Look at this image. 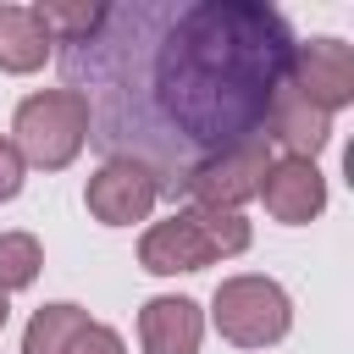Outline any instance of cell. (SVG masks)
<instances>
[{"label": "cell", "mask_w": 354, "mask_h": 354, "mask_svg": "<svg viewBox=\"0 0 354 354\" xmlns=\"http://www.w3.org/2000/svg\"><path fill=\"white\" fill-rule=\"evenodd\" d=\"M293 50L266 0H133L100 6L61 44V72L105 160H138L166 194L221 149L266 138Z\"/></svg>", "instance_id": "6da1fadb"}, {"label": "cell", "mask_w": 354, "mask_h": 354, "mask_svg": "<svg viewBox=\"0 0 354 354\" xmlns=\"http://www.w3.org/2000/svg\"><path fill=\"white\" fill-rule=\"evenodd\" d=\"M249 249V221L238 210H177L166 221H155L138 243V260L144 271L155 277H177V271H199L210 260H227V254H243Z\"/></svg>", "instance_id": "7a4b0ae2"}, {"label": "cell", "mask_w": 354, "mask_h": 354, "mask_svg": "<svg viewBox=\"0 0 354 354\" xmlns=\"http://www.w3.org/2000/svg\"><path fill=\"white\" fill-rule=\"evenodd\" d=\"M83 144H88V105L72 88H39L17 105L11 149L22 155V166L61 171L83 155Z\"/></svg>", "instance_id": "3957f363"}, {"label": "cell", "mask_w": 354, "mask_h": 354, "mask_svg": "<svg viewBox=\"0 0 354 354\" xmlns=\"http://www.w3.org/2000/svg\"><path fill=\"white\" fill-rule=\"evenodd\" d=\"M210 321L227 343L238 348H266L277 337H288L293 326V304L271 277H227L210 299Z\"/></svg>", "instance_id": "277c9868"}, {"label": "cell", "mask_w": 354, "mask_h": 354, "mask_svg": "<svg viewBox=\"0 0 354 354\" xmlns=\"http://www.w3.org/2000/svg\"><path fill=\"white\" fill-rule=\"evenodd\" d=\"M271 160H277L271 144H266V138H249V144L221 149L216 160L194 166V171L183 177V194H188L199 210H238V205H249V199L260 194V177H266Z\"/></svg>", "instance_id": "5b68a950"}, {"label": "cell", "mask_w": 354, "mask_h": 354, "mask_svg": "<svg viewBox=\"0 0 354 354\" xmlns=\"http://www.w3.org/2000/svg\"><path fill=\"white\" fill-rule=\"evenodd\" d=\"M288 83L315 105V111H343L354 100V50L343 39H310L293 50V72Z\"/></svg>", "instance_id": "8992f818"}, {"label": "cell", "mask_w": 354, "mask_h": 354, "mask_svg": "<svg viewBox=\"0 0 354 354\" xmlns=\"http://www.w3.org/2000/svg\"><path fill=\"white\" fill-rule=\"evenodd\" d=\"M88 216L105 221V227H133L155 210L160 199V183L138 166V160H105L94 177H88Z\"/></svg>", "instance_id": "52a82bcc"}, {"label": "cell", "mask_w": 354, "mask_h": 354, "mask_svg": "<svg viewBox=\"0 0 354 354\" xmlns=\"http://www.w3.org/2000/svg\"><path fill=\"white\" fill-rule=\"evenodd\" d=\"M254 199H266V210H271L277 221L304 227V221H315V216L326 210V177H321L315 160H304V155H282V160L266 166Z\"/></svg>", "instance_id": "ba28073f"}, {"label": "cell", "mask_w": 354, "mask_h": 354, "mask_svg": "<svg viewBox=\"0 0 354 354\" xmlns=\"http://www.w3.org/2000/svg\"><path fill=\"white\" fill-rule=\"evenodd\" d=\"M199 337H205V315L194 299H177V293H160L138 310V343L144 354H199Z\"/></svg>", "instance_id": "9c48e42d"}, {"label": "cell", "mask_w": 354, "mask_h": 354, "mask_svg": "<svg viewBox=\"0 0 354 354\" xmlns=\"http://www.w3.org/2000/svg\"><path fill=\"white\" fill-rule=\"evenodd\" d=\"M326 138H332V116L315 111L293 83H282V94H277V105H271V116H266V144H282L288 155L315 160V155L326 149Z\"/></svg>", "instance_id": "30bf717a"}, {"label": "cell", "mask_w": 354, "mask_h": 354, "mask_svg": "<svg viewBox=\"0 0 354 354\" xmlns=\"http://www.w3.org/2000/svg\"><path fill=\"white\" fill-rule=\"evenodd\" d=\"M50 55H55V44H50L39 11H33V6H0V72L28 77V72H39Z\"/></svg>", "instance_id": "8fae6325"}, {"label": "cell", "mask_w": 354, "mask_h": 354, "mask_svg": "<svg viewBox=\"0 0 354 354\" xmlns=\"http://www.w3.org/2000/svg\"><path fill=\"white\" fill-rule=\"evenodd\" d=\"M88 326V310L77 304H44L33 310L28 332H22V354H66V343Z\"/></svg>", "instance_id": "7c38bea8"}, {"label": "cell", "mask_w": 354, "mask_h": 354, "mask_svg": "<svg viewBox=\"0 0 354 354\" xmlns=\"http://www.w3.org/2000/svg\"><path fill=\"white\" fill-rule=\"evenodd\" d=\"M39 266H44V254H39V238L33 232H6L0 238V293L6 299L17 288H28L39 277Z\"/></svg>", "instance_id": "4fadbf2b"}, {"label": "cell", "mask_w": 354, "mask_h": 354, "mask_svg": "<svg viewBox=\"0 0 354 354\" xmlns=\"http://www.w3.org/2000/svg\"><path fill=\"white\" fill-rule=\"evenodd\" d=\"M66 354H127V348H122V337H116L111 326L88 321V326H83V332H77V337L66 343Z\"/></svg>", "instance_id": "5bb4252c"}, {"label": "cell", "mask_w": 354, "mask_h": 354, "mask_svg": "<svg viewBox=\"0 0 354 354\" xmlns=\"http://www.w3.org/2000/svg\"><path fill=\"white\" fill-rule=\"evenodd\" d=\"M17 188H22V155H17L11 138L0 133V199H17Z\"/></svg>", "instance_id": "9a60e30c"}, {"label": "cell", "mask_w": 354, "mask_h": 354, "mask_svg": "<svg viewBox=\"0 0 354 354\" xmlns=\"http://www.w3.org/2000/svg\"><path fill=\"white\" fill-rule=\"evenodd\" d=\"M6 315H11V304H6V293H0V326H6Z\"/></svg>", "instance_id": "2e32d148"}]
</instances>
